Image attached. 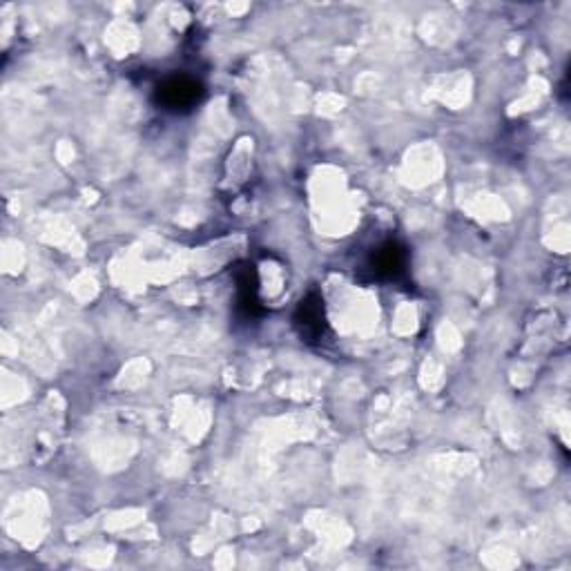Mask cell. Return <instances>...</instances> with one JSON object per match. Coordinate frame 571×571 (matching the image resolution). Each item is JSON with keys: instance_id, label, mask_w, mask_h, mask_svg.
<instances>
[{"instance_id": "3", "label": "cell", "mask_w": 571, "mask_h": 571, "mask_svg": "<svg viewBox=\"0 0 571 571\" xmlns=\"http://www.w3.org/2000/svg\"><path fill=\"white\" fill-rule=\"evenodd\" d=\"M406 261H409L406 248L398 244V241H386V244L375 250L369 266L375 279H398L404 275Z\"/></svg>"}, {"instance_id": "1", "label": "cell", "mask_w": 571, "mask_h": 571, "mask_svg": "<svg viewBox=\"0 0 571 571\" xmlns=\"http://www.w3.org/2000/svg\"><path fill=\"white\" fill-rule=\"evenodd\" d=\"M201 96L203 87L199 81L190 79V76H170V79H166L157 87L154 101L168 112H186L197 108Z\"/></svg>"}, {"instance_id": "2", "label": "cell", "mask_w": 571, "mask_h": 571, "mask_svg": "<svg viewBox=\"0 0 571 571\" xmlns=\"http://www.w3.org/2000/svg\"><path fill=\"white\" fill-rule=\"evenodd\" d=\"M295 328L306 344H315L326 333L324 299L319 293H311L299 302L295 311Z\"/></svg>"}]
</instances>
